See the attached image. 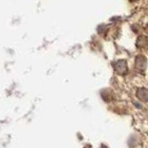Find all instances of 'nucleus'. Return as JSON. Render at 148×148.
<instances>
[{
  "label": "nucleus",
  "mask_w": 148,
  "mask_h": 148,
  "mask_svg": "<svg viewBox=\"0 0 148 148\" xmlns=\"http://www.w3.org/2000/svg\"><path fill=\"white\" fill-rule=\"evenodd\" d=\"M115 71L119 75H125L128 72V65L126 60H118L113 64Z\"/></svg>",
  "instance_id": "1"
},
{
  "label": "nucleus",
  "mask_w": 148,
  "mask_h": 148,
  "mask_svg": "<svg viewBox=\"0 0 148 148\" xmlns=\"http://www.w3.org/2000/svg\"><path fill=\"white\" fill-rule=\"evenodd\" d=\"M147 67V59L145 56L139 55L135 58V68L139 71H145Z\"/></svg>",
  "instance_id": "2"
},
{
  "label": "nucleus",
  "mask_w": 148,
  "mask_h": 148,
  "mask_svg": "<svg viewBox=\"0 0 148 148\" xmlns=\"http://www.w3.org/2000/svg\"><path fill=\"white\" fill-rule=\"evenodd\" d=\"M136 96L141 101L148 102V89H146V88H139L136 92Z\"/></svg>",
  "instance_id": "3"
},
{
  "label": "nucleus",
  "mask_w": 148,
  "mask_h": 148,
  "mask_svg": "<svg viewBox=\"0 0 148 148\" xmlns=\"http://www.w3.org/2000/svg\"><path fill=\"white\" fill-rule=\"evenodd\" d=\"M136 45H137V47H139V48L146 47V46L148 45V39L145 36H140L138 38L137 42H136Z\"/></svg>",
  "instance_id": "4"
}]
</instances>
